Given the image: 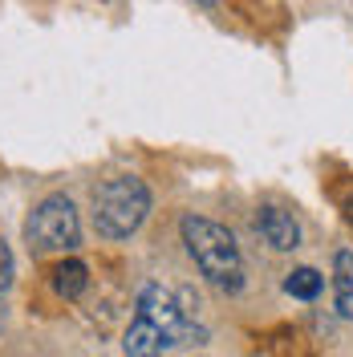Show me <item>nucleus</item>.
<instances>
[{
	"mask_svg": "<svg viewBox=\"0 0 353 357\" xmlns=\"http://www.w3.org/2000/svg\"><path fill=\"white\" fill-rule=\"evenodd\" d=\"M345 211H350V220H353V195H350V199H345Z\"/></svg>",
	"mask_w": 353,
	"mask_h": 357,
	"instance_id": "obj_11",
	"label": "nucleus"
},
{
	"mask_svg": "<svg viewBox=\"0 0 353 357\" xmlns=\"http://www.w3.org/2000/svg\"><path fill=\"white\" fill-rule=\"evenodd\" d=\"M122 349H126V357H163L167 349H171V337L163 333L155 321H147V317H134L130 329H126Z\"/></svg>",
	"mask_w": 353,
	"mask_h": 357,
	"instance_id": "obj_6",
	"label": "nucleus"
},
{
	"mask_svg": "<svg viewBox=\"0 0 353 357\" xmlns=\"http://www.w3.org/2000/svg\"><path fill=\"white\" fill-rule=\"evenodd\" d=\"M256 231L268 240V248H276V252H292V248L301 244V223L292 220V211L285 207H260V215H256Z\"/></svg>",
	"mask_w": 353,
	"mask_h": 357,
	"instance_id": "obj_5",
	"label": "nucleus"
},
{
	"mask_svg": "<svg viewBox=\"0 0 353 357\" xmlns=\"http://www.w3.org/2000/svg\"><path fill=\"white\" fill-rule=\"evenodd\" d=\"M321 284H325V276L317 268H292L285 280V292L296 301H313V296H321Z\"/></svg>",
	"mask_w": 353,
	"mask_h": 357,
	"instance_id": "obj_9",
	"label": "nucleus"
},
{
	"mask_svg": "<svg viewBox=\"0 0 353 357\" xmlns=\"http://www.w3.org/2000/svg\"><path fill=\"white\" fill-rule=\"evenodd\" d=\"M86 284H89V272L82 260H66V264H57V272H53V289L61 292L66 301H77L86 292Z\"/></svg>",
	"mask_w": 353,
	"mask_h": 357,
	"instance_id": "obj_8",
	"label": "nucleus"
},
{
	"mask_svg": "<svg viewBox=\"0 0 353 357\" xmlns=\"http://www.w3.org/2000/svg\"><path fill=\"white\" fill-rule=\"evenodd\" d=\"M183 231V244L191 252V260L199 264V272L207 276V284H216L220 292H240L243 289V260L236 236L216 220H203V215H183L179 223Z\"/></svg>",
	"mask_w": 353,
	"mask_h": 357,
	"instance_id": "obj_1",
	"label": "nucleus"
},
{
	"mask_svg": "<svg viewBox=\"0 0 353 357\" xmlns=\"http://www.w3.org/2000/svg\"><path fill=\"white\" fill-rule=\"evenodd\" d=\"M138 317L155 321L158 329L171 337V345H179L183 333H187V312H183L175 292L163 289V284H147V289L138 292Z\"/></svg>",
	"mask_w": 353,
	"mask_h": 357,
	"instance_id": "obj_4",
	"label": "nucleus"
},
{
	"mask_svg": "<svg viewBox=\"0 0 353 357\" xmlns=\"http://www.w3.org/2000/svg\"><path fill=\"white\" fill-rule=\"evenodd\" d=\"M8 284H13V252L0 244V292L8 289Z\"/></svg>",
	"mask_w": 353,
	"mask_h": 357,
	"instance_id": "obj_10",
	"label": "nucleus"
},
{
	"mask_svg": "<svg viewBox=\"0 0 353 357\" xmlns=\"http://www.w3.org/2000/svg\"><path fill=\"white\" fill-rule=\"evenodd\" d=\"M199 4H211V0H199Z\"/></svg>",
	"mask_w": 353,
	"mask_h": 357,
	"instance_id": "obj_12",
	"label": "nucleus"
},
{
	"mask_svg": "<svg viewBox=\"0 0 353 357\" xmlns=\"http://www.w3.org/2000/svg\"><path fill=\"white\" fill-rule=\"evenodd\" d=\"M333 296H337V312L353 321V252L333 256Z\"/></svg>",
	"mask_w": 353,
	"mask_h": 357,
	"instance_id": "obj_7",
	"label": "nucleus"
},
{
	"mask_svg": "<svg viewBox=\"0 0 353 357\" xmlns=\"http://www.w3.org/2000/svg\"><path fill=\"white\" fill-rule=\"evenodd\" d=\"M82 240V223H77V207L69 195H49L37 203L33 220H29V244L37 252H69Z\"/></svg>",
	"mask_w": 353,
	"mask_h": 357,
	"instance_id": "obj_3",
	"label": "nucleus"
},
{
	"mask_svg": "<svg viewBox=\"0 0 353 357\" xmlns=\"http://www.w3.org/2000/svg\"><path fill=\"white\" fill-rule=\"evenodd\" d=\"M151 211V191L147 183L134 175H118L106 178L98 191H93V223L106 240H126L134 236L142 220Z\"/></svg>",
	"mask_w": 353,
	"mask_h": 357,
	"instance_id": "obj_2",
	"label": "nucleus"
}]
</instances>
